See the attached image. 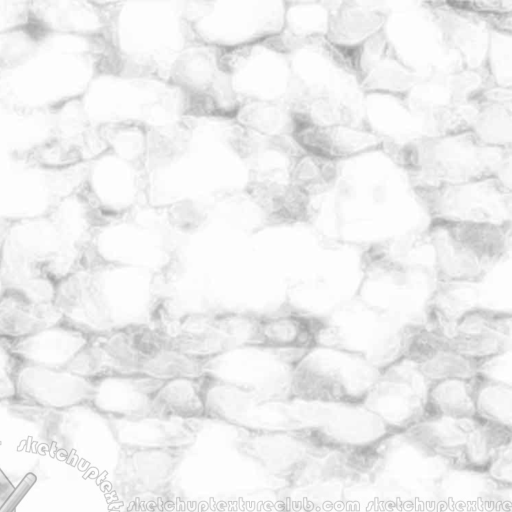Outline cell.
Wrapping results in <instances>:
<instances>
[{
	"mask_svg": "<svg viewBox=\"0 0 512 512\" xmlns=\"http://www.w3.org/2000/svg\"><path fill=\"white\" fill-rule=\"evenodd\" d=\"M160 275L97 259L88 249L80 267L56 286L63 321L89 335L150 324L164 298Z\"/></svg>",
	"mask_w": 512,
	"mask_h": 512,
	"instance_id": "6da1fadb",
	"label": "cell"
},
{
	"mask_svg": "<svg viewBox=\"0 0 512 512\" xmlns=\"http://www.w3.org/2000/svg\"><path fill=\"white\" fill-rule=\"evenodd\" d=\"M103 36L44 32L36 48L0 75V101L25 112H49L79 99L101 68Z\"/></svg>",
	"mask_w": 512,
	"mask_h": 512,
	"instance_id": "7a4b0ae2",
	"label": "cell"
},
{
	"mask_svg": "<svg viewBox=\"0 0 512 512\" xmlns=\"http://www.w3.org/2000/svg\"><path fill=\"white\" fill-rule=\"evenodd\" d=\"M285 411L291 427L311 426L328 450L351 460L372 477L383 466L390 444L407 428L366 405L286 402Z\"/></svg>",
	"mask_w": 512,
	"mask_h": 512,
	"instance_id": "3957f363",
	"label": "cell"
},
{
	"mask_svg": "<svg viewBox=\"0 0 512 512\" xmlns=\"http://www.w3.org/2000/svg\"><path fill=\"white\" fill-rule=\"evenodd\" d=\"M424 234L432 254L435 290L481 283L511 249L510 221L431 218Z\"/></svg>",
	"mask_w": 512,
	"mask_h": 512,
	"instance_id": "277c9868",
	"label": "cell"
},
{
	"mask_svg": "<svg viewBox=\"0 0 512 512\" xmlns=\"http://www.w3.org/2000/svg\"><path fill=\"white\" fill-rule=\"evenodd\" d=\"M380 373L379 364L364 352L327 342L296 360L288 402L366 405Z\"/></svg>",
	"mask_w": 512,
	"mask_h": 512,
	"instance_id": "5b68a950",
	"label": "cell"
},
{
	"mask_svg": "<svg viewBox=\"0 0 512 512\" xmlns=\"http://www.w3.org/2000/svg\"><path fill=\"white\" fill-rule=\"evenodd\" d=\"M236 430V451L282 481L284 488L294 490L335 480L339 455L323 446L312 427Z\"/></svg>",
	"mask_w": 512,
	"mask_h": 512,
	"instance_id": "8992f818",
	"label": "cell"
},
{
	"mask_svg": "<svg viewBox=\"0 0 512 512\" xmlns=\"http://www.w3.org/2000/svg\"><path fill=\"white\" fill-rule=\"evenodd\" d=\"M302 354L243 344L205 360L203 374L266 400L288 402L292 369Z\"/></svg>",
	"mask_w": 512,
	"mask_h": 512,
	"instance_id": "52a82bcc",
	"label": "cell"
},
{
	"mask_svg": "<svg viewBox=\"0 0 512 512\" xmlns=\"http://www.w3.org/2000/svg\"><path fill=\"white\" fill-rule=\"evenodd\" d=\"M85 253L66 244L45 211L11 219L0 252V266L27 268L58 284L79 268Z\"/></svg>",
	"mask_w": 512,
	"mask_h": 512,
	"instance_id": "ba28073f",
	"label": "cell"
},
{
	"mask_svg": "<svg viewBox=\"0 0 512 512\" xmlns=\"http://www.w3.org/2000/svg\"><path fill=\"white\" fill-rule=\"evenodd\" d=\"M192 445L159 449L119 448L113 473L116 495L129 507L156 508L170 496L173 480Z\"/></svg>",
	"mask_w": 512,
	"mask_h": 512,
	"instance_id": "9c48e42d",
	"label": "cell"
},
{
	"mask_svg": "<svg viewBox=\"0 0 512 512\" xmlns=\"http://www.w3.org/2000/svg\"><path fill=\"white\" fill-rule=\"evenodd\" d=\"M89 250L103 262L163 277L175 264V253L165 235L158 228L129 219L128 215L99 225Z\"/></svg>",
	"mask_w": 512,
	"mask_h": 512,
	"instance_id": "30bf717a",
	"label": "cell"
},
{
	"mask_svg": "<svg viewBox=\"0 0 512 512\" xmlns=\"http://www.w3.org/2000/svg\"><path fill=\"white\" fill-rule=\"evenodd\" d=\"M426 324L436 328L463 355L486 368L511 349V313L469 306L453 314L428 309Z\"/></svg>",
	"mask_w": 512,
	"mask_h": 512,
	"instance_id": "8fae6325",
	"label": "cell"
},
{
	"mask_svg": "<svg viewBox=\"0 0 512 512\" xmlns=\"http://www.w3.org/2000/svg\"><path fill=\"white\" fill-rule=\"evenodd\" d=\"M11 380L12 402L40 410L64 411L89 404L93 394V380L67 368L15 362Z\"/></svg>",
	"mask_w": 512,
	"mask_h": 512,
	"instance_id": "7c38bea8",
	"label": "cell"
},
{
	"mask_svg": "<svg viewBox=\"0 0 512 512\" xmlns=\"http://www.w3.org/2000/svg\"><path fill=\"white\" fill-rule=\"evenodd\" d=\"M204 376L207 419L244 430L288 427L283 402L266 400L247 390Z\"/></svg>",
	"mask_w": 512,
	"mask_h": 512,
	"instance_id": "4fadbf2b",
	"label": "cell"
},
{
	"mask_svg": "<svg viewBox=\"0 0 512 512\" xmlns=\"http://www.w3.org/2000/svg\"><path fill=\"white\" fill-rule=\"evenodd\" d=\"M330 318L289 302L257 315L255 343L295 353H305L327 343L332 333Z\"/></svg>",
	"mask_w": 512,
	"mask_h": 512,
	"instance_id": "5bb4252c",
	"label": "cell"
},
{
	"mask_svg": "<svg viewBox=\"0 0 512 512\" xmlns=\"http://www.w3.org/2000/svg\"><path fill=\"white\" fill-rule=\"evenodd\" d=\"M104 416V415H103ZM119 448L159 449L194 445L204 428L202 420H181L154 415L117 418L104 416Z\"/></svg>",
	"mask_w": 512,
	"mask_h": 512,
	"instance_id": "9a60e30c",
	"label": "cell"
},
{
	"mask_svg": "<svg viewBox=\"0 0 512 512\" xmlns=\"http://www.w3.org/2000/svg\"><path fill=\"white\" fill-rule=\"evenodd\" d=\"M163 380L142 373H123L93 380L90 405L107 417L151 415L155 392Z\"/></svg>",
	"mask_w": 512,
	"mask_h": 512,
	"instance_id": "2e32d148",
	"label": "cell"
},
{
	"mask_svg": "<svg viewBox=\"0 0 512 512\" xmlns=\"http://www.w3.org/2000/svg\"><path fill=\"white\" fill-rule=\"evenodd\" d=\"M90 336L62 321L4 347L15 362L62 369L81 352Z\"/></svg>",
	"mask_w": 512,
	"mask_h": 512,
	"instance_id": "e0dca14e",
	"label": "cell"
},
{
	"mask_svg": "<svg viewBox=\"0 0 512 512\" xmlns=\"http://www.w3.org/2000/svg\"><path fill=\"white\" fill-rule=\"evenodd\" d=\"M432 264L431 249L425 234L420 238L389 239L371 243L360 254V268L368 280L380 281L410 277Z\"/></svg>",
	"mask_w": 512,
	"mask_h": 512,
	"instance_id": "ac0fdd59",
	"label": "cell"
},
{
	"mask_svg": "<svg viewBox=\"0 0 512 512\" xmlns=\"http://www.w3.org/2000/svg\"><path fill=\"white\" fill-rule=\"evenodd\" d=\"M475 417L438 419L407 426L401 439L423 455L438 459L448 468L461 472L467 441Z\"/></svg>",
	"mask_w": 512,
	"mask_h": 512,
	"instance_id": "d6986e66",
	"label": "cell"
},
{
	"mask_svg": "<svg viewBox=\"0 0 512 512\" xmlns=\"http://www.w3.org/2000/svg\"><path fill=\"white\" fill-rule=\"evenodd\" d=\"M30 21L45 32L103 36L107 15L98 3L75 0L29 1Z\"/></svg>",
	"mask_w": 512,
	"mask_h": 512,
	"instance_id": "ffe728a7",
	"label": "cell"
},
{
	"mask_svg": "<svg viewBox=\"0 0 512 512\" xmlns=\"http://www.w3.org/2000/svg\"><path fill=\"white\" fill-rule=\"evenodd\" d=\"M62 321L54 303H36L12 289H7L0 298V342L3 344Z\"/></svg>",
	"mask_w": 512,
	"mask_h": 512,
	"instance_id": "44dd1931",
	"label": "cell"
},
{
	"mask_svg": "<svg viewBox=\"0 0 512 512\" xmlns=\"http://www.w3.org/2000/svg\"><path fill=\"white\" fill-rule=\"evenodd\" d=\"M205 376H183L163 380L154 394L151 415L181 420L206 418Z\"/></svg>",
	"mask_w": 512,
	"mask_h": 512,
	"instance_id": "7402d4cb",
	"label": "cell"
},
{
	"mask_svg": "<svg viewBox=\"0 0 512 512\" xmlns=\"http://www.w3.org/2000/svg\"><path fill=\"white\" fill-rule=\"evenodd\" d=\"M475 417L472 377L429 382L417 422Z\"/></svg>",
	"mask_w": 512,
	"mask_h": 512,
	"instance_id": "603a6c76",
	"label": "cell"
},
{
	"mask_svg": "<svg viewBox=\"0 0 512 512\" xmlns=\"http://www.w3.org/2000/svg\"><path fill=\"white\" fill-rule=\"evenodd\" d=\"M475 416L512 429V386L481 371L472 377Z\"/></svg>",
	"mask_w": 512,
	"mask_h": 512,
	"instance_id": "cb8c5ba5",
	"label": "cell"
},
{
	"mask_svg": "<svg viewBox=\"0 0 512 512\" xmlns=\"http://www.w3.org/2000/svg\"><path fill=\"white\" fill-rule=\"evenodd\" d=\"M484 477L495 487L511 490L512 486V444L501 449L489 464Z\"/></svg>",
	"mask_w": 512,
	"mask_h": 512,
	"instance_id": "d4e9b609",
	"label": "cell"
},
{
	"mask_svg": "<svg viewBox=\"0 0 512 512\" xmlns=\"http://www.w3.org/2000/svg\"><path fill=\"white\" fill-rule=\"evenodd\" d=\"M29 1L0 0V34L29 22Z\"/></svg>",
	"mask_w": 512,
	"mask_h": 512,
	"instance_id": "484cf974",
	"label": "cell"
},
{
	"mask_svg": "<svg viewBox=\"0 0 512 512\" xmlns=\"http://www.w3.org/2000/svg\"><path fill=\"white\" fill-rule=\"evenodd\" d=\"M30 485L22 481L17 487L12 484L0 469V512H16V507Z\"/></svg>",
	"mask_w": 512,
	"mask_h": 512,
	"instance_id": "4316f807",
	"label": "cell"
},
{
	"mask_svg": "<svg viewBox=\"0 0 512 512\" xmlns=\"http://www.w3.org/2000/svg\"><path fill=\"white\" fill-rule=\"evenodd\" d=\"M11 218L0 217V252Z\"/></svg>",
	"mask_w": 512,
	"mask_h": 512,
	"instance_id": "83f0119b",
	"label": "cell"
},
{
	"mask_svg": "<svg viewBox=\"0 0 512 512\" xmlns=\"http://www.w3.org/2000/svg\"><path fill=\"white\" fill-rule=\"evenodd\" d=\"M7 288L4 283V279L2 277V273L0 271V298L3 296V294L6 292Z\"/></svg>",
	"mask_w": 512,
	"mask_h": 512,
	"instance_id": "f1b7e54d",
	"label": "cell"
},
{
	"mask_svg": "<svg viewBox=\"0 0 512 512\" xmlns=\"http://www.w3.org/2000/svg\"><path fill=\"white\" fill-rule=\"evenodd\" d=\"M283 512H304V511H301V510H298L296 508H294L293 506H286L285 507V510Z\"/></svg>",
	"mask_w": 512,
	"mask_h": 512,
	"instance_id": "f546056e",
	"label": "cell"
},
{
	"mask_svg": "<svg viewBox=\"0 0 512 512\" xmlns=\"http://www.w3.org/2000/svg\"><path fill=\"white\" fill-rule=\"evenodd\" d=\"M152 512H163V511H161V509H159V508H154V509L152 510Z\"/></svg>",
	"mask_w": 512,
	"mask_h": 512,
	"instance_id": "4dcf8cb0",
	"label": "cell"
}]
</instances>
